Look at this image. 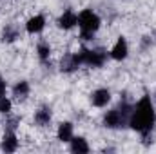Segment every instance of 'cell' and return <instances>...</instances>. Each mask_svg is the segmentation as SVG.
Here are the masks:
<instances>
[{"label": "cell", "instance_id": "obj_1", "mask_svg": "<svg viewBox=\"0 0 156 154\" xmlns=\"http://www.w3.org/2000/svg\"><path fill=\"white\" fill-rule=\"evenodd\" d=\"M154 125H156L154 103H153L149 94H144L136 102V105H133L131 118H129V127L133 131H136L142 138H149Z\"/></svg>", "mask_w": 156, "mask_h": 154}, {"label": "cell", "instance_id": "obj_2", "mask_svg": "<svg viewBox=\"0 0 156 154\" xmlns=\"http://www.w3.org/2000/svg\"><path fill=\"white\" fill-rule=\"evenodd\" d=\"M131 111H133V105H129L127 102H120V105H116L115 109H111L104 114V125L107 129L127 127L129 118H131Z\"/></svg>", "mask_w": 156, "mask_h": 154}, {"label": "cell", "instance_id": "obj_3", "mask_svg": "<svg viewBox=\"0 0 156 154\" xmlns=\"http://www.w3.org/2000/svg\"><path fill=\"white\" fill-rule=\"evenodd\" d=\"M102 20L93 9H83L78 13V27H80V37L83 40H91L93 35L100 29Z\"/></svg>", "mask_w": 156, "mask_h": 154}, {"label": "cell", "instance_id": "obj_4", "mask_svg": "<svg viewBox=\"0 0 156 154\" xmlns=\"http://www.w3.org/2000/svg\"><path fill=\"white\" fill-rule=\"evenodd\" d=\"M75 54H76L80 65H87V67H94V69L102 67L107 60L105 49H85V47H82Z\"/></svg>", "mask_w": 156, "mask_h": 154}, {"label": "cell", "instance_id": "obj_5", "mask_svg": "<svg viewBox=\"0 0 156 154\" xmlns=\"http://www.w3.org/2000/svg\"><path fill=\"white\" fill-rule=\"evenodd\" d=\"M127 54H129V44H127V40H125V37H118L115 45L109 51V56L113 60H116V62H122V60L127 58Z\"/></svg>", "mask_w": 156, "mask_h": 154}, {"label": "cell", "instance_id": "obj_6", "mask_svg": "<svg viewBox=\"0 0 156 154\" xmlns=\"http://www.w3.org/2000/svg\"><path fill=\"white\" fill-rule=\"evenodd\" d=\"M18 138H16V134H15V131H11V129H5V132H4V136H2V143H0V149L4 151V152H15V151H18Z\"/></svg>", "mask_w": 156, "mask_h": 154}, {"label": "cell", "instance_id": "obj_7", "mask_svg": "<svg viewBox=\"0 0 156 154\" xmlns=\"http://www.w3.org/2000/svg\"><path fill=\"white\" fill-rule=\"evenodd\" d=\"M111 102V91L109 89H105V87H100V89H96V91H93L91 93V103L94 105V107H107V103Z\"/></svg>", "mask_w": 156, "mask_h": 154}, {"label": "cell", "instance_id": "obj_8", "mask_svg": "<svg viewBox=\"0 0 156 154\" xmlns=\"http://www.w3.org/2000/svg\"><path fill=\"white\" fill-rule=\"evenodd\" d=\"M56 24H58L60 29L69 31V29H73L75 26H78V15L73 11V9H66V11L60 15V18H58Z\"/></svg>", "mask_w": 156, "mask_h": 154}, {"label": "cell", "instance_id": "obj_9", "mask_svg": "<svg viewBox=\"0 0 156 154\" xmlns=\"http://www.w3.org/2000/svg\"><path fill=\"white\" fill-rule=\"evenodd\" d=\"M44 27H45V16L44 15H35L26 22V31L29 35H38L44 31Z\"/></svg>", "mask_w": 156, "mask_h": 154}, {"label": "cell", "instance_id": "obj_10", "mask_svg": "<svg viewBox=\"0 0 156 154\" xmlns=\"http://www.w3.org/2000/svg\"><path fill=\"white\" fill-rule=\"evenodd\" d=\"M73 136H75V127H73V123H71V121H62V123L58 125V129H56V138H58V142L69 143Z\"/></svg>", "mask_w": 156, "mask_h": 154}, {"label": "cell", "instance_id": "obj_11", "mask_svg": "<svg viewBox=\"0 0 156 154\" xmlns=\"http://www.w3.org/2000/svg\"><path fill=\"white\" fill-rule=\"evenodd\" d=\"M51 118H53V111H51V107H47V105L38 107V109L35 111V116H33V120H35V123H37L38 127L49 125V123H51Z\"/></svg>", "mask_w": 156, "mask_h": 154}, {"label": "cell", "instance_id": "obj_12", "mask_svg": "<svg viewBox=\"0 0 156 154\" xmlns=\"http://www.w3.org/2000/svg\"><path fill=\"white\" fill-rule=\"evenodd\" d=\"M78 67H82L80 65V62H78L76 54L75 53H71V54H66L64 58H62V62H60V71L62 73H75Z\"/></svg>", "mask_w": 156, "mask_h": 154}, {"label": "cell", "instance_id": "obj_13", "mask_svg": "<svg viewBox=\"0 0 156 154\" xmlns=\"http://www.w3.org/2000/svg\"><path fill=\"white\" fill-rule=\"evenodd\" d=\"M69 151L75 154H85L91 151V147H89V143L83 136H73L71 142H69Z\"/></svg>", "mask_w": 156, "mask_h": 154}, {"label": "cell", "instance_id": "obj_14", "mask_svg": "<svg viewBox=\"0 0 156 154\" xmlns=\"http://www.w3.org/2000/svg\"><path fill=\"white\" fill-rule=\"evenodd\" d=\"M31 87H29V82L27 80H18L15 85H13V96L18 98V100H26L27 94H29Z\"/></svg>", "mask_w": 156, "mask_h": 154}, {"label": "cell", "instance_id": "obj_15", "mask_svg": "<svg viewBox=\"0 0 156 154\" xmlns=\"http://www.w3.org/2000/svg\"><path fill=\"white\" fill-rule=\"evenodd\" d=\"M20 38V33H18V27L15 24H7L4 29H2V40L5 44H13Z\"/></svg>", "mask_w": 156, "mask_h": 154}, {"label": "cell", "instance_id": "obj_16", "mask_svg": "<svg viewBox=\"0 0 156 154\" xmlns=\"http://www.w3.org/2000/svg\"><path fill=\"white\" fill-rule=\"evenodd\" d=\"M37 56L42 64H47L49 58H51V45L47 42H38L37 45Z\"/></svg>", "mask_w": 156, "mask_h": 154}, {"label": "cell", "instance_id": "obj_17", "mask_svg": "<svg viewBox=\"0 0 156 154\" xmlns=\"http://www.w3.org/2000/svg\"><path fill=\"white\" fill-rule=\"evenodd\" d=\"M11 109H13V102H11L7 96H2V98H0V113H2V114H9Z\"/></svg>", "mask_w": 156, "mask_h": 154}, {"label": "cell", "instance_id": "obj_18", "mask_svg": "<svg viewBox=\"0 0 156 154\" xmlns=\"http://www.w3.org/2000/svg\"><path fill=\"white\" fill-rule=\"evenodd\" d=\"M5 91H7V83H5V80L2 78V75H0V98L5 96Z\"/></svg>", "mask_w": 156, "mask_h": 154}, {"label": "cell", "instance_id": "obj_19", "mask_svg": "<svg viewBox=\"0 0 156 154\" xmlns=\"http://www.w3.org/2000/svg\"><path fill=\"white\" fill-rule=\"evenodd\" d=\"M154 100H156V91H154Z\"/></svg>", "mask_w": 156, "mask_h": 154}]
</instances>
